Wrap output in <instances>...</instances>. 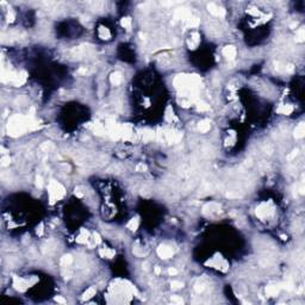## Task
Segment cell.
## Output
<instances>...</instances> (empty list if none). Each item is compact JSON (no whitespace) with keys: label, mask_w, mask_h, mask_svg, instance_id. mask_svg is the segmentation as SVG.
<instances>
[{"label":"cell","mask_w":305,"mask_h":305,"mask_svg":"<svg viewBox=\"0 0 305 305\" xmlns=\"http://www.w3.org/2000/svg\"><path fill=\"white\" fill-rule=\"evenodd\" d=\"M136 169H137V171H146L147 167L144 166V164H142V163H141V164H138V166L136 167Z\"/></svg>","instance_id":"d6986e66"},{"label":"cell","mask_w":305,"mask_h":305,"mask_svg":"<svg viewBox=\"0 0 305 305\" xmlns=\"http://www.w3.org/2000/svg\"><path fill=\"white\" fill-rule=\"evenodd\" d=\"M207 8L213 16H217V17H223V16L225 14V11H224L222 7L217 6L216 4H210V5L207 6Z\"/></svg>","instance_id":"7a4b0ae2"},{"label":"cell","mask_w":305,"mask_h":305,"mask_svg":"<svg viewBox=\"0 0 305 305\" xmlns=\"http://www.w3.org/2000/svg\"><path fill=\"white\" fill-rule=\"evenodd\" d=\"M223 55L226 57L228 60H234V57L236 56V49L231 45H228L223 49Z\"/></svg>","instance_id":"3957f363"},{"label":"cell","mask_w":305,"mask_h":305,"mask_svg":"<svg viewBox=\"0 0 305 305\" xmlns=\"http://www.w3.org/2000/svg\"><path fill=\"white\" fill-rule=\"evenodd\" d=\"M266 292H267L268 296H277V294H278V292H279V288L277 287V286L270 285V286H268V287L266 288Z\"/></svg>","instance_id":"52a82bcc"},{"label":"cell","mask_w":305,"mask_h":305,"mask_svg":"<svg viewBox=\"0 0 305 305\" xmlns=\"http://www.w3.org/2000/svg\"><path fill=\"white\" fill-rule=\"evenodd\" d=\"M211 128V124H210V120H207V119H204V120H201L200 123H199L198 125V129L200 130L201 132H206L209 131Z\"/></svg>","instance_id":"277c9868"},{"label":"cell","mask_w":305,"mask_h":305,"mask_svg":"<svg viewBox=\"0 0 305 305\" xmlns=\"http://www.w3.org/2000/svg\"><path fill=\"white\" fill-rule=\"evenodd\" d=\"M209 106L206 104H204V103H199V110H207Z\"/></svg>","instance_id":"ac0fdd59"},{"label":"cell","mask_w":305,"mask_h":305,"mask_svg":"<svg viewBox=\"0 0 305 305\" xmlns=\"http://www.w3.org/2000/svg\"><path fill=\"white\" fill-rule=\"evenodd\" d=\"M10 161H11V160H10V157H8V156H3V157H1V164H3V166H7V164H10Z\"/></svg>","instance_id":"4fadbf2b"},{"label":"cell","mask_w":305,"mask_h":305,"mask_svg":"<svg viewBox=\"0 0 305 305\" xmlns=\"http://www.w3.org/2000/svg\"><path fill=\"white\" fill-rule=\"evenodd\" d=\"M171 286L173 290H179V288L182 287V283H180V281H172Z\"/></svg>","instance_id":"7c38bea8"},{"label":"cell","mask_w":305,"mask_h":305,"mask_svg":"<svg viewBox=\"0 0 305 305\" xmlns=\"http://www.w3.org/2000/svg\"><path fill=\"white\" fill-rule=\"evenodd\" d=\"M36 185H37L38 187H42L43 181H42V178H41V176H37V179H36Z\"/></svg>","instance_id":"e0dca14e"},{"label":"cell","mask_w":305,"mask_h":305,"mask_svg":"<svg viewBox=\"0 0 305 305\" xmlns=\"http://www.w3.org/2000/svg\"><path fill=\"white\" fill-rule=\"evenodd\" d=\"M110 80H111L112 85H119L122 81V74L119 72H114L111 74V76H110Z\"/></svg>","instance_id":"8992f818"},{"label":"cell","mask_w":305,"mask_h":305,"mask_svg":"<svg viewBox=\"0 0 305 305\" xmlns=\"http://www.w3.org/2000/svg\"><path fill=\"white\" fill-rule=\"evenodd\" d=\"M94 294H95V288L91 287V288H88V290H87L86 292L84 293V298H86V299H88V298L93 297V296H94Z\"/></svg>","instance_id":"30bf717a"},{"label":"cell","mask_w":305,"mask_h":305,"mask_svg":"<svg viewBox=\"0 0 305 305\" xmlns=\"http://www.w3.org/2000/svg\"><path fill=\"white\" fill-rule=\"evenodd\" d=\"M172 302L178 303V304H182V303H184V302H182V299H181L180 297H178V296H173V297H172Z\"/></svg>","instance_id":"5bb4252c"},{"label":"cell","mask_w":305,"mask_h":305,"mask_svg":"<svg viewBox=\"0 0 305 305\" xmlns=\"http://www.w3.org/2000/svg\"><path fill=\"white\" fill-rule=\"evenodd\" d=\"M280 111L283 112V113H285V114H288L291 111H292V107H291V106H285L283 110H280Z\"/></svg>","instance_id":"2e32d148"},{"label":"cell","mask_w":305,"mask_h":305,"mask_svg":"<svg viewBox=\"0 0 305 305\" xmlns=\"http://www.w3.org/2000/svg\"><path fill=\"white\" fill-rule=\"evenodd\" d=\"M168 273H169V274H172V275H175L176 273H178V270H176L175 268H169Z\"/></svg>","instance_id":"ffe728a7"},{"label":"cell","mask_w":305,"mask_h":305,"mask_svg":"<svg viewBox=\"0 0 305 305\" xmlns=\"http://www.w3.org/2000/svg\"><path fill=\"white\" fill-rule=\"evenodd\" d=\"M160 272H161L160 267H155V273H156V274H160Z\"/></svg>","instance_id":"7402d4cb"},{"label":"cell","mask_w":305,"mask_h":305,"mask_svg":"<svg viewBox=\"0 0 305 305\" xmlns=\"http://www.w3.org/2000/svg\"><path fill=\"white\" fill-rule=\"evenodd\" d=\"M304 33H305V31H304V29H300L299 31H298V40L302 42V41H304Z\"/></svg>","instance_id":"9a60e30c"},{"label":"cell","mask_w":305,"mask_h":305,"mask_svg":"<svg viewBox=\"0 0 305 305\" xmlns=\"http://www.w3.org/2000/svg\"><path fill=\"white\" fill-rule=\"evenodd\" d=\"M122 25L124 27H127L128 30H130V27H131V19L130 18H123L122 19Z\"/></svg>","instance_id":"8fae6325"},{"label":"cell","mask_w":305,"mask_h":305,"mask_svg":"<svg viewBox=\"0 0 305 305\" xmlns=\"http://www.w3.org/2000/svg\"><path fill=\"white\" fill-rule=\"evenodd\" d=\"M157 254H159L162 259H169V258H172V255H173V250L167 246H160L159 248H157Z\"/></svg>","instance_id":"6da1fadb"},{"label":"cell","mask_w":305,"mask_h":305,"mask_svg":"<svg viewBox=\"0 0 305 305\" xmlns=\"http://www.w3.org/2000/svg\"><path fill=\"white\" fill-rule=\"evenodd\" d=\"M72 262H73V258H72L70 255H65V256L62 258V260H61V265L65 266V267L69 266Z\"/></svg>","instance_id":"ba28073f"},{"label":"cell","mask_w":305,"mask_h":305,"mask_svg":"<svg viewBox=\"0 0 305 305\" xmlns=\"http://www.w3.org/2000/svg\"><path fill=\"white\" fill-rule=\"evenodd\" d=\"M55 300H56V302H59V303H63V304L66 303V300L63 299V298H61V297H56V298H55Z\"/></svg>","instance_id":"44dd1931"},{"label":"cell","mask_w":305,"mask_h":305,"mask_svg":"<svg viewBox=\"0 0 305 305\" xmlns=\"http://www.w3.org/2000/svg\"><path fill=\"white\" fill-rule=\"evenodd\" d=\"M137 226H138V219L137 218H132L131 221L129 222V224H128V228H129L130 230H136Z\"/></svg>","instance_id":"9c48e42d"},{"label":"cell","mask_w":305,"mask_h":305,"mask_svg":"<svg viewBox=\"0 0 305 305\" xmlns=\"http://www.w3.org/2000/svg\"><path fill=\"white\" fill-rule=\"evenodd\" d=\"M304 134H305V125H304V123H300L294 130V136L297 137V138H302V137L304 136Z\"/></svg>","instance_id":"5b68a950"}]
</instances>
